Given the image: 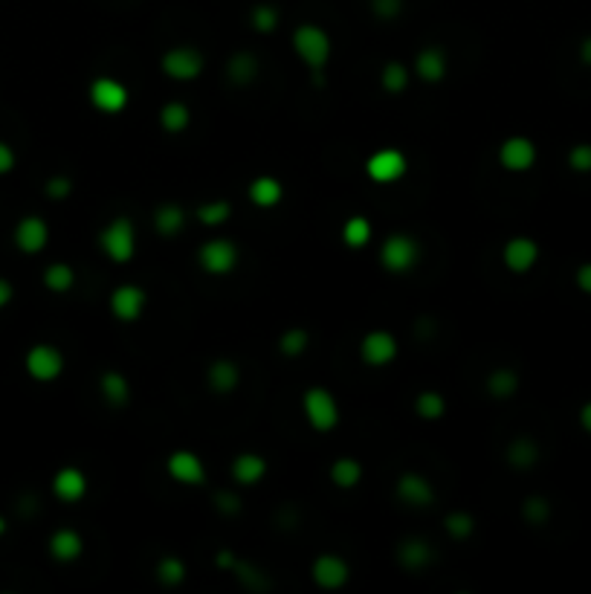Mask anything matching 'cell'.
Here are the masks:
<instances>
[{"label": "cell", "mask_w": 591, "mask_h": 594, "mask_svg": "<svg viewBox=\"0 0 591 594\" xmlns=\"http://www.w3.org/2000/svg\"><path fill=\"white\" fill-rule=\"evenodd\" d=\"M293 50L308 64L311 73L325 70L327 59H331V36L319 24H302L293 32Z\"/></svg>", "instance_id": "1"}, {"label": "cell", "mask_w": 591, "mask_h": 594, "mask_svg": "<svg viewBox=\"0 0 591 594\" xmlns=\"http://www.w3.org/2000/svg\"><path fill=\"white\" fill-rule=\"evenodd\" d=\"M98 247H102L105 256L111 261H116V264L130 261V258H134V252H137V229H134V224H130L125 215L114 218V221L102 229V235H98Z\"/></svg>", "instance_id": "2"}, {"label": "cell", "mask_w": 591, "mask_h": 594, "mask_svg": "<svg viewBox=\"0 0 591 594\" xmlns=\"http://www.w3.org/2000/svg\"><path fill=\"white\" fill-rule=\"evenodd\" d=\"M421 258V247L418 241L406 233H394L382 241L380 247V264L386 267L394 276H403V273H409L414 264Z\"/></svg>", "instance_id": "3"}, {"label": "cell", "mask_w": 591, "mask_h": 594, "mask_svg": "<svg viewBox=\"0 0 591 594\" xmlns=\"http://www.w3.org/2000/svg\"><path fill=\"white\" fill-rule=\"evenodd\" d=\"M302 409H304V417H308V424L316 429V432H331V429L339 424V406H336V398L327 389L313 386V389L304 392Z\"/></svg>", "instance_id": "4"}, {"label": "cell", "mask_w": 591, "mask_h": 594, "mask_svg": "<svg viewBox=\"0 0 591 594\" xmlns=\"http://www.w3.org/2000/svg\"><path fill=\"white\" fill-rule=\"evenodd\" d=\"M160 67L174 82H194L197 75L203 73L206 61H203V52L194 47H171L162 52Z\"/></svg>", "instance_id": "5"}, {"label": "cell", "mask_w": 591, "mask_h": 594, "mask_svg": "<svg viewBox=\"0 0 591 594\" xmlns=\"http://www.w3.org/2000/svg\"><path fill=\"white\" fill-rule=\"evenodd\" d=\"M197 261H201V267L209 273V276H229V273H235L238 267L240 252L229 238H212L197 252Z\"/></svg>", "instance_id": "6"}, {"label": "cell", "mask_w": 591, "mask_h": 594, "mask_svg": "<svg viewBox=\"0 0 591 594\" xmlns=\"http://www.w3.org/2000/svg\"><path fill=\"white\" fill-rule=\"evenodd\" d=\"M406 171H409V160L400 148H380L366 160V174L380 186L403 180Z\"/></svg>", "instance_id": "7"}, {"label": "cell", "mask_w": 591, "mask_h": 594, "mask_svg": "<svg viewBox=\"0 0 591 594\" xmlns=\"http://www.w3.org/2000/svg\"><path fill=\"white\" fill-rule=\"evenodd\" d=\"M24 366H27V374L32 380L38 383H52L64 371V354L56 348V345H47V343H38L27 351L24 357Z\"/></svg>", "instance_id": "8"}, {"label": "cell", "mask_w": 591, "mask_h": 594, "mask_svg": "<svg viewBox=\"0 0 591 594\" xmlns=\"http://www.w3.org/2000/svg\"><path fill=\"white\" fill-rule=\"evenodd\" d=\"M87 93H91V105L102 114H122L130 102L128 87L119 79H111V75H98V79H93Z\"/></svg>", "instance_id": "9"}, {"label": "cell", "mask_w": 591, "mask_h": 594, "mask_svg": "<svg viewBox=\"0 0 591 594\" xmlns=\"http://www.w3.org/2000/svg\"><path fill=\"white\" fill-rule=\"evenodd\" d=\"M398 351H400L398 337L391 331H382V328L368 331L363 337V343H359V357H363V362L371 368H386L389 362L398 360Z\"/></svg>", "instance_id": "10"}, {"label": "cell", "mask_w": 591, "mask_h": 594, "mask_svg": "<svg viewBox=\"0 0 591 594\" xmlns=\"http://www.w3.org/2000/svg\"><path fill=\"white\" fill-rule=\"evenodd\" d=\"M12 241L24 256H38V252H43L50 244V224L43 221L41 215H24L15 224Z\"/></svg>", "instance_id": "11"}, {"label": "cell", "mask_w": 591, "mask_h": 594, "mask_svg": "<svg viewBox=\"0 0 591 594\" xmlns=\"http://www.w3.org/2000/svg\"><path fill=\"white\" fill-rule=\"evenodd\" d=\"M148 305V293L139 284H119L111 293V313L119 322H137Z\"/></svg>", "instance_id": "12"}, {"label": "cell", "mask_w": 591, "mask_h": 594, "mask_svg": "<svg viewBox=\"0 0 591 594\" xmlns=\"http://www.w3.org/2000/svg\"><path fill=\"white\" fill-rule=\"evenodd\" d=\"M501 258H505V267L510 273L522 276V273L533 270L536 261H540V244L528 235H516V238L508 241L505 249H501Z\"/></svg>", "instance_id": "13"}, {"label": "cell", "mask_w": 591, "mask_h": 594, "mask_svg": "<svg viewBox=\"0 0 591 594\" xmlns=\"http://www.w3.org/2000/svg\"><path fill=\"white\" fill-rule=\"evenodd\" d=\"M311 577H313V582L316 586H322V589H343L345 582H348V577H351V568H348V563L343 557H336V554H322V557H316L313 559V566H311Z\"/></svg>", "instance_id": "14"}, {"label": "cell", "mask_w": 591, "mask_h": 594, "mask_svg": "<svg viewBox=\"0 0 591 594\" xmlns=\"http://www.w3.org/2000/svg\"><path fill=\"white\" fill-rule=\"evenodd\" d=\"M169 476L177 481V484H185V487H197V484L206 481V467L203 461L197 458L192 449H177V453L169 455Z\"/></svg>", "instance_id": "15"}, {"label": "cell", "mask_w": 591, "mask_h": 594, "mask_svg": "<svg viewBox=\"0 0 591 594\" xmlns=\"http://www.w3.org/2000/svg\"><path fill=\"white\" fill-rule=\"evenodd\" d=\"M499 162L508 171H528L536 162V146L528 137H510L501 142L499 148Z\"/></svg>", "instance_id": "16"}, {"label": "cell", "mask_w": 591, "mask_h": 594, "mask_svg": "<svg viewBox=\"0 0 591 594\" xmlns=\"http://www.w3.org/2000/svg\"><path fill=\"white\" fill-rule=\"evenodd\" d=\"M52 493H56L59 502L75 504L87 496V476L79 467H61L56 476H52Z\"/></svg>", "instance_id": "17"}, {"label": "cell", "mask_w": 591, "mask_h": 594, "mask_svg": "<svg viewBox=\"0 0 591 594\" xmlns=\"http://www.w3.org/2000/svg\"><path fill=\"white\" fill-rule=\"evenodd\" d=\"M398 499L406 502L409 508H429L435 499V490L421 472H403L398 479Z\"/></svg>", "instance_id": "18"}, {"label": "cell", "mask_w": 591, "mask_h": 594, "mask_svg": "<svg viewBox=\"0 0 591 594\" xmlns=\"http://www.w3.org/2000/svg\"><path fill=\"white\" fill-rule=\"evenodd\" d=\"M206 380H209V389L215 394H232L240 386V368L232 360H215L209 371H206Z\"/></svg>", "instance_id": "19"}, {"label": "cell", "mask_w": 591, "mask_h": 594, "mask_svg": "<svg viewBox=\"0 0 591 594\" xmlns=\"http://www.w3.org/2000/svg\"><path fill=\"white\" fill-rule=\"evenodd\" d=\"M414 73L426 84H437L446 75V52L441 47H423L414 59Z\"/></svg>", "instance_id": "20"}, {"label": "cell", "mask_w": 591, "mask_h": 594, "mask_svg": "<svg viewBox=\"0 0 591 594\" xmlns=\"http://www.w3.org/2000/svg\"><path fill=\"white\" fill-rule=\"evenodd\" d=\"M432 548L423 536H406L398 548V563L406 571H421L423 566H429Z\"/></svg>", "instance_id": "21"}, {"label": "cell", "mask_w": 591, "mask_h": 594, "mask_svg": "<svg viewBox=\"0 0 591 594\" xmlns=\"http://www.w3.org/2000/svg\"><path fill=\"white\" fill-rule=\"evenodd\" d=\"M84 551V543H82V534L73 531V527H61L50 536V554L59 559V563H73V559H79Z\"/></svg>", "instance_id": "22"}, {"label": "cell", "mask_w": 591, "mask_h": 594, "mask_svg": "<svg viewBox=\"0 0 591 594\" xmlns=\"http://www.w3.org/2000/svg\"><path fill=\"white\" fill-rule=\"evenodd\" d=\"M249 201H253L258 209H272L284 201V186L270 178V174H261L253 183H249Z\"/></svg>", "instance_id": "23"}, {"label": "cell", "mask_w": 591, "mask_h": 594, "mask_svg": "<svg viewBox=\"0 0 591 594\" xmlns=\"http://www.w3.org/2000/svg\"><path fill=\"white\" fill-rule=\"evenodd\" d=\"M226 75H229V82L238 84V87L253 84L256 75H258V59H256V52H249V50L235 52V56L229 59V64H226Z\"/></svg>", "instance_id": "24"}, {"label": "cell", "mask_w": 591, "mask_h": 594, "mask_svg": "<svg viewBox=\"0 0 591 594\" xmlns=\"http://www.w3.org/2000/svg\"><path fill=\"white\" fill-rule=\"evenodd\" d=\"M267 476V461L258 453H240L232 461V479L238 484H258Z\"/></svg>", "instance_id": "25"}, {"label": "cell", "mask_w": 591, "mask_h": 594, "mask_svg": "<svg viewBox=\"0 0 591 594\" xmlns=\"http://www.w3.org/2000/svg\"><path fill=\"white\" fill-rule=\"evenodd\" d=\"M508 464L516 467V470H528L533 467L536 461H540V444L533 441V438H516V441L508 444Z\"/></svg>", "instance_id": "26"}, {"label": "cell", "mask_w": 591, "mask_h": 594, "mask_svg": "<svg viewBox=\"0 0 591 594\" xmlns=\"http://www.w3.org/2000/svg\"><path fill=\"white\" fill-rule=\"evenodd\" d=\"M160 125L166 134H183L192 125V111L185 102H166L160 111Z\"/></svg>", "instance_id": "27"}, {"label": "cell", "mask_w": 591, "mask_h": 594, "mask_svg": "<svg viewBox=\"0 0 591 594\" xmlns=\"http://www.w3.org/2000/svg\"><path fill=\"white\" fill-rule=\"evenodd\" d=\"M183 224H185V212H183L177 203H162V206H157V212H154V229H157L160 235H166V238L177 235L180 229H183Z\"/></svg>", "instance_id": "28"}, {"label": "cell", "mask_w": 591, "mask_h": 594, "mask_svg": "<svg viewBox=\"0 0 591 594\" xmlns=\"http://www.w3.org/2000/svg\"><path fill=\"white\" fill-rule=\"evenodd\" d=\"M98 389H102L105 400L111 406H125L130 398V386H128L125 374H119V371H105L102 380H98Z\"/></svg>", "instance_id": "29"}, {"label": "cell", "mask_w": 591, "mask_h": 594, "mask_svg": "<svg viewBox=\"0 0 591 594\" xmlns=\"http://www.w3.org/2000/svg\"><path fill=\"white\" fill-rule=\"evenodd\" d=\"M359 479H363V464L357 458H336L331 464V481L336 487L351 490L359 484Z\"/></svg>", "instance_id": "30"}, {"label": "cell", "mask_w": 591, "mask_h": 594, "mask_svg": "<svg viewBox=\"0 0 591 594\" xmlns=\"http://www.w3.org/2000/svg\"><path fill=\"white\" fill-rule=\"evenodd\" d=\"M73 284H75V270L70 267V264L56 261L43 270V288L52 290V293H67V290H73Z\"/></svg>", "instance_id": "31"}, {"label": "cell", "mask_w": 591, "mask_h": 594, "mask_svg": "<svg viewBox=\"0 0 591 594\" xmlns=\"http://www.w3.org/2000/svg\"><path fill=\"white\" fill-rule=\"evenodd\" d=\"M487 392L499 400L513 398V394L519 392V374L513 368H496L487 377Z\"/></svg>", "instance_id": "32"}, {"label": "cell", "mask_w": 591, "mask_h": 594, "mask_svg": "<svg viewBox=\"0 0 591 594\" xmlns=\"http://www.w3.org/2000/svg\"><path fill=\"white\" fill-rule=\"evenodd\" d=\"M343 241H345V247H351V249L366 247L371 241V221L368 218H363V215L348 218L345 226H343Z\"/></svg>", "instance_id": "33"}, {"label": "cell", "mask_w": 591, "mask_h": 594, "mask_svg": "<svg viewBox=\"0 0 591 594\" xmlns=\"http://www.w3.org/2000/svg\"><path fill=\"white\" fill-rule=\"evenodd\" d=\"M380 84L386 93H403L409 87V67L403 61H389L380 73Z\"/></svg>", "instance_id": "34"}, {"label": "cell", "mask_w": 591, "mask_h": 594, "mask_svg": "<svg viewBox=\"0 0 591 594\" xmlns=\"http://www.w3.org/2000/svg\"><path fill=\"white\" fill-rule=\"evenodd\" d=\"M414 412H418L423 421H437V417H444V412H446L444 394H437V392H421L418 400H414Z\"/></svg>", "instance_id": "35"}, {"label": "cell", "mask_w": 591, "mask_h": 594, "mask_svg": "<svg viewBox=\"0 0 591 594\" xmlns=\"http://www.w3.org/2000/svg\"><path fill=\"white\" fill-rule=\"evenodd\" d=\"M522 519L528 522V525H545L551 519V504H548V499L545 496H528L522 502Z\"/></svg>", "instance_id": "36"}, {"label": "cell", "mask_w": 591, "mask_h": 594, "mask_svg": "<svg viewBox=\"0 0 591 594\" xmlns=\"http://www.w3.org/2000/svg\"><path fill=\"white\" fill-rule=\"evenodd\" d=\"M157 580L162 586H180L185 580V563L180 557H162L157 563Z\"/></svg>", "instance_id": "37"}, {"label": "cell", "mask_w": 591, "mask_h": 594, "mask_svg": "<svg viewBox=\"0 0 591 594\" xmlns=\"http://www.w3.org/2000/svg\"><path fill=\"white\" fill-rule=\"evenodd\" d=\"M308 343H311V334L304 331V328H288L279 339V351L284 357H299L302 351L308 348Z\"/></svg>", "instance_id": "38"}, {"label": "cell", "mask_w": 591, "mask_h": 594, "mask_svg": "<svg viewBox=\"0 0 591 594\" xmlns=\"http://www.w3.org/2000/svg\"><path fill=\"white\" fill-rule=\"evenodd\" d=\"M229 215H232V206L226 201H209L197 209V221L206 224V226H221L229 221Z\"/></svg>", "instance_id": "39"}, {"label": "cell", "mask_w": 591, "mask_h": 594, "mask_svg": "<svg viewBox=\"0 0 591 594\" xmlns=\"http://www.w3.org/2000/svg\"><path fill=\"white\" fill-rule=\"evenodd\" d=\"M444 527L453 539H467L469 534L476 531V519L467 511H453V513H446Z\"/></svg>", "instance_id": "40"}, {"label": "cell", "mask_w": 591, "mask_h": 594, "mask_svg": "<svg viewBox=\"0 0 591 594\" xmlns=\"http://www.w3.org/2000/svg\"><path fill=\"white\" fill-rule=\"evenodd\" d=\"M249 24L258 32H272L279 27V9L272 4H256L253 12H249Z\"/></svg>", "instance_id": "41"}, {"label": "cell", "mask_w": 591, "mask_h": 594, "mask_svg": "<svg viewBox=\"0 0 591 594\" xmlns=\"http://www.w3.org/2000/svg\"><path fill=\"white\" fill-rule=\"evenodd\" d=\"M568 169L577 174H588L591 171V142H577L568 151Z\"/></svg>", "instance_id": "42"}, {"label": "cell", "mask_w": 591, "mask_h": 594, "mask_svg": "<svg viewBox=\"0 0 591 594\" xmlns=\"http://www.w3.org/2000/svg\"><path fill=\"white\" fill-rule=\"evenodd\" d=\"M232 574H238L240 582H244L247 589H253V591H258V589H264V586H267V580L261 577V571H258L256 566L244 563V559H238L235 568H232Z\"/></svg>", "instance_id": "43"}, {"label": "cell", "mask_w": 591, "mask_h": 594, "mask_svg": "<svg viewBox=\"0 0 591 594\" xmlns=\"http://www.w3.org/2000/svg\"><path fill=\"white\" fill-rule=\"evenodd\" d=\"M43 192H47V197H52V201H64V197H70V192H73V180L64 178V174H56V178L47 180Z\"/></svg>", "instance_id": "44"}, {"label": "cell", "mask_w": 591, "mask_h": 594, "mask_svg": "<svg viewBox=\"0 0 591 594\" xmlns=\"http://www.w3.org/2000/svg\"><path fill=\"white\" fill-rule=\"evenodd\" d=\"M371 12L380 20H394L403 12V0H371Z\"/></svg>", "instance_id": "45"}, {"label": "cell", "mask_w": 591, "mask_h": 594, "mask_svg": "<svg viewBox=\"0 0 591 594\" xmlns=\"http://www.w3.org/2000/svg\"><path fill=\"white\" fill-rule=\"evenodd\" d=\"M215 504H217V511L226 513V516H235V513H240V508H244V504H240V499L235 496V493H229V490L217 493Z\"/></svg>", "instance_id": "46"}, {"label": "cell", "mask_w": 591, "mask_h": 594, "mask_svg": "<svg viewBox=\"0 0 591 594\" xmlns=\"http://www.w3.org/2000/svg\"><path fill=\"white\" fill-rule=\"evenodd\" d=\"M15 162H18L15 148L9 146V142L0 139V174H9V171H12V169H15Z\"/></svg>", "instance_id": "47"}, {"label": "cell", "mask_w": 591, "mask_h": 594, "mask_svg": "<svg viewBox=\"0 0 591 594\" xmlns=\"http://www.w3.org/2000/svg\"><path fill=\"white\" fill-rule=\"evenodd\" d=\"M574 281H577V288L583 290L586 296H591V261L579 264L577 273H574Z\"/></svg>", "instance_id": "48"}, {"label": "cell", "mask_w": 591, "mask_h": 594, "mask_svg": "<svg viewBox=\"0 0 591 594\" xmlns=\"http://www.w3.org/2000/svg\"><path fill=\"white\" fill-rule=\"evenodd\" d=\"M215 563H217V568H221V571H232V568H235V563H238V557H235L232 551H226V548H224V551L215 557Z\"/></svg>", "instance_id": "49"}, {"label": "cell", "mask_w": 591, "mask_h": 594, "mask_svg": "<svg viewBox=\"0 0 591 594\" xmlns=\"http://www.w3.org/2000/svg\"><path fill=\"white\" fill-rule=\"evenodd\" d=\"M12 296H15V288H12V281H6V279H0V311L12 302Z\"/></svg>", "instance_id": "50"}, {"label": "cell", "mask_w": 591, "mask_h": 594, "mask_svg": "<svg viewBox=\"0 0 591 594\" xmlns=\"http://www.w3.org/2000/svg\"><path fill=\"white\" fill-rule=\"evenodd\" d=\"M579 61H583L586 67H591V36L579 41Z\"/></svg>", "instance_id": "51"}, {"label": "cell", "mask_w": 591, "mask_h": 594, "mask_svg": "<svg viewBox=\"0 0 591 594\" xmlns=\"http://www.w3.org/2000/svg\"><path fill=\"white\" fill-rule=\"evenodd\" d=\"M579 426H583L586 432L591 435V400H586L583 409H579Z\"/></svg>", "instance_id": "52"}, {"label": "cell", "mask_w": 591, "mask_h": 594, "mask_svg": "<svg viewBox=\"0 0 591 594\" xmlns=\"http://www.w3.org/2000/svg\"><path fill=\"white\" fill-rule=\"evenodd\" d=\"M4 534H6V519L0 516V536H4Z\"/></svg>", "instance_id": "53"}]
</instances>
